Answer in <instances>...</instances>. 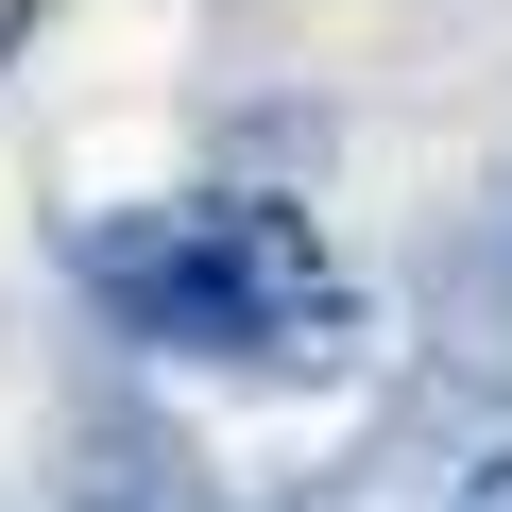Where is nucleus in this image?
I'll list each match as a JSON object with an SVG mask.
<instances>
[{
  "mask_svg": "<svg viewBox=\"0 0 512 512\" xmlns=\"http://www.w3.org/2000/svg\"><path fill=\"white\" fill-rule=\"evenodd\" d=\"M69 274L120 342L154 359H222V376H308L342 342V256L308 205L274 188H171V205H103L69 239Z\"/></svg>",
  "mask_w": 512,
  "mask_h": 512,
  "instance_id": "f257e3e1",
  "label": "nucleus"
}]
</instances>
